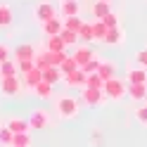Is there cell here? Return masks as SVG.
I'll return each mask as SVG.
<instances>
[{
    "label": "cell",
    "mask_w": 147,
    "mask_h": 147,
    "mask_svg": "<svg viewBox=\"0 0 147 147\" xmlns=\"http://www.w3.org/2000/svg\"><path fill=\"white\" fill-rule=\"evenodd\" d=\"M55 109H57L59 119H76L81 112V105L74 95H59L57 102H55Z\"/></svg>",
    "instance_id": "1"
},
{
    "label": "cell",
    "mask_w": 147,
    "mask_h": 147,
    "mask_svg": "<svg viewBox=\"0 0 147 147\" xmlns=\"http://www.w3.org/2000/svg\"><path fill=\"white\" fill-rule=\"evenodd\" d=\"M105 95L109 97V100H114V102H119V100H123L126 95H128V88H126V83L119 76H114V78H109V81H105Z\"/></svg>",
    "instance_id": "2"
},
{
    "label": "cell",
    "mask_w": 147,
    "mask_h": 147,
    "mask_svg": "<svg viewBox=\"0 0 147 147\" xmlns=\"http://www.w3.org/2000/svg\"><path fill=\"white\" fill-rule=\"evenodd\" d=\"M22 86H24L22 76H3L0 78V93L5 97H19L22 95Z\"/></svg>",
    "instance_id": "3"
},
{
    "label": "cell",
    "mask_w": 147,
    "mask_h": 147,
    "mask_svg": "<svg viewBox=\"0 0 147 147\" xmlns=\"http://www.w3.org/2000/svg\"><path fill=\"white\" fill-rule=\"evenodd\" d=\"M57 12H59V7H55L50 0H43V3H38V5H36V10H33L36 19H38L40 24H43V22H48V19H55V17H59Z\"/></svg>",
    "instance_id": "4"
},
{
    "label": "cell",
    "mask_w": 147,
    "mask_h": 147,
    "mask_svg": "<svg viewBox=\"0 0 147 147\" xmlns=\"http://www.w3.org/2000/svg\"><path fill=\"white\" fill-rule=\"evenodd\" d=\"M81 100L88 105V107H97V105H102L107 95H105V90H97V88H81Z\"/></svg>",
    "instance_id": "5"
},
{
    "label": "cell",
    "mask_w": 147,
    "mask_h": 147,
    "mask_svg": "<svg viewBox=\"0 0 147 147\" xmlns=\"http://www.w3.org/2000/svg\"><path fill=\"white\" fill-rule=\"evenodd\" d=\"M67 88H86L88 86V74L83 71V69H76V71H71L69 76H64V81H62Z\"/></svg>",
    "instance_id": "6"
},
{
    "label": "cell",
    "mask_w": 147,
    "mask_h": 147,
    "mask_svg": "<svg viewBox=\"0 0 147 147\" xmlns=\"http://www.w3.org/2000/svg\"><path fill=\"white\" fill-rule=\"evenodd\" d=\"M29 123H31L33 131H43V128H48L50 126V112H45V109H33Z\"/></svg>",
    "instance_id": "7"
},
{
    "label": "cell",
    "mask_w": 147,
    "mask_h": 147,
    "mask_svg": "<svg viewBox=\"0 0 147 147\" xmlns=\"http://www.w3.org/2000/svg\"><path fill=\"white\" fill-rule=\"evenodd\" d=\"M64 29V19L62 17H55V19H48V22H43L40 24V31L45 38H50V36H59Z\"/></svg>",
    "instance_id": "8"
},
{
    "label": "cell",
    "mask_w": 147,
    "mask_h": 147,
    "mask_svg": "<svg viewBox=\"0 0 147 147\" xmlns=\"http://www.w3.org/2000/svg\"><path fill=\"white\" fill-rule=\"evenodd\" d=\"M71 57L76 59V64H78L81 69H83V67H86V64L93 59V57H97V55L93 52V48H90V45H81V48H76V52H74Z\"/></svg>",
    "instance_id": "9"
},
{
    "label": "cell",
    "mask_w": 147,
    "mask_h": 147,
    "mask_svg": "<svg viewBox=\"0 0 147 147\" xmlns=\"http://www.w3.org/2000/svg\"><path fill=\"white\" fill-rule=\"evenodd\" d=\"M78 12H81L78 0H59V14H62V19H67V17H78Z\"/></svg>",
    "instance_id": "10"
},
{
    "label": "cell",
    "mask_w": 147,
    "mask_h": 147,
    "mask_svg": "<svg viewBox=\"0 0 147 147\" xmlns=\"http://www.w3.org/2000/svg\"><path fill=\"white\" fill-rule=\"evenodd\" d=\"M22 81H24V86H26V88H31V90H33V88L43 81V71H40L38 67H33L29 74H22Z\"/></svg>",
    "instance_id": "11"
},
{
    "label": "cell",
    "mask_w": 147,
    "mask_h": 147,
    "mask_svg": "<svg viewBox=\"0 0 147 147\" xmlns=\"http://www.w3.org/2000/svg\"><path fill=\"white\" fill-rule=\"evenodd\" d=\"M128 97L135 102H142L147 97V83H128Z\"/></svg>",
    "instance_id": "12"
},
{
    "label": "cell",
    "mask_w": 147,
    "mask_h": 147,
    "mask_svg": "<svg viewBox=\"0 0 147 147\" xmlns=\"http://www.w3.org/2000/svg\"><path fill=\"white\" fill-rule=\"evenodd\" d=\"M12 57L14 59H33L36 57V48L29 45V43H22V45H17V48H14Z\"/></svg>",
    "instance_id": "13"
},
{
    "label": "cell",
    "mask_w": 147,
    "mask_h": 147,
    "mask_svg": "<svg viewBox=\"0 0 147 147\" xmlns=\"http://www.w3.org/2000/svg\"><path fill=\"white\" fill-rule=\"evenodd\" d=\"M43 81H48L50 86H57V83L64 81V74H62L59 67H48V69L43 71Z\"/></svg>",
    "instance_id": "14"
},
{
    "label": "cell",
    "mask_w": 147,
    "mask_h": 147,
    "mask_svg": "<svg viewBox=\"0 0 147 147\" xmlns=\"http://www.w3.org/2000/svg\"><path fill=\"white\" fill-rule=\"evenodd\" d=\"M7 128H10L12 133H29L31 131V123H29V119H7Z\"/></svg>",
    "instance_id": "15"
},
{
    "label": "cell",
    "mask_w": 147,
    "mask_h": 147,
    "mask_svg": "<svg viewBox=\"0 0 147 147\" xmlns=\"http://www.w3.org/2000/svg\"><path fill=\"white\" fill-rule=\"evenodd\" d=\"M97 74H100V78H102V81L114 78V76H116V64H114L112 59H102V64H100Z\"/></svg>",
    "instance_id": "16"
},
{
    "label": "cell",
    "mask_w": 147,
    "mask_h": 147,
    "mask_svg": "<svg viewBox=\"0 0 147 147\" xmlns=\"http://www.w3.org/2000/svg\"><path fill=\"white\" fill-rule=\"evenodd\" d=\"M52 88H55V86H50L48 81H40V83L33 88V95L38 97V100H43V102H45V100H50V97L55 95V93H52Z\"/></svg>",
    "instance_id": "17"
},
{
    "label": "cell",
    "mask_w": 147,
    "mask_h": 147,
    "mask_svg": "<svg viewBox=\"0 0 147 147\" xmlns=\"http://www.w3.org/2000/svg\"><path fill=\"white\" fill-rule=\"evenodd\" d=\"M126 78H128V83H147V69H142V67L128 69Z\"/></svg>",
    "instance_id": "18"
},
{
    "label": "cell",
    "mask_w": 147,
    "mask_h": 147,
    "mask_svg": "<svg viewBox=\"0 0 147 147\" xmlns=\"http://www.w3.org/2000/svg\"><path fill=\"white\" fill-rule=\"evenodd\" d=\"M0 74H3V76H22V74H19V67H17V59H14V57L5 59L3 64H0Z\"/></svg>",
    "instance_id": "19"
},
{
    "label": "cell",
    "mask_w": 147,
    "mask_h": 147,
    "mask_svg": "<svg viewBox=\"0 0 147 147\" xmlns=\"http://www.w3.org/2000/svg\"><path fill=\"white\" fill-rule=\"evenodd\" d=\"M109 12H112L109 0H95V3H93V14H95V19H105Z\"/></svg>",
    "instance_id": "20"
},
{
    "label": "cell",
    "mask_w": 147,
    "mask_h": 147,
    "mask_svg": "<svg viewBox=\"0 0 147 147\" xmlns=\"http://www.w3.org/2000/svg\"><path fill=\"white\" fill-rule=\"evenodd\" d=\"M45 50L50 52H67V45L59 36H50V38H45Z\"/></svg>",
    "instance_id": "21"
},
{
    "label": "cell",
    "mask_w": 147,
    "mask_h": 147,
    "mask_svg": "<svg viewBox=\"0 0 147 147\" xmlns=\"http://www.w3.org/2000/svg\"><path fill=\"white\" fill-rule=\"evenodd\" d=\"M123 38H126L123 31L116 26V29H109V31H107V36H105V40H102V43H107V45H121Z\"/></svg>",
    "instance_id": "22"
},
{
    "label": "cell",
    "mask_w": 147,
    "mask_h": 147,
    "mask_svg": "<svg viewBox=\"0 0 147 147\" xmlns=\"http://www.w3.org/2000/svg\"><path fill=\"white\" fill-rule=\"evenodd\" d=\"M14 133L7 128V121H0V147H12Z\"/></svg>",
    "instance_id": "23"
},
{
    "label": "cell",
    "mask_w": 147,
    "mask_h": 147,
    "mask_svg": "<svg viewBox=\"0 0 147 147\" xmlns=\"http://www.w3.org/2000/svg\"><path fill=\"white\" fill-rule=\"evenodd\" d=\"M12 7L7 5V3H0V29H5V26H10L12 24Z\"/></svg>",
    "instance_id": "24"
},
{
    "label": "cell",
    "mask_w": 147,
    "mask_h": 147,
    "mask_svg": "<svg viewBox=\"0 0 147 147\" xmlns=\"http://www.w3.org/2000/svg\"><path fill=\"white\" fill-rule=\"evenodd\" d=\"M78 38H81V40H86L88 45H90V43L95 40V31H93V22H90V24H88V22H83V26H81V31H78Z\"/></svg>",
    "instance_id": "25"
},
{
    "label": "cell",
    "mask_w": 147,
    "mask_h": 147,
    "mask_svg": "<svg viewBox=\"0 0 147 147\" xmlns=\"http://www.w3.org/2000/svg\"><path fill=\"white\" fill-rule=\"evenodd\" d=\"M33 62H36V67H38L40 71H45L48 67H52V64H50V57H48V52H45V50H40V52H36V57H33Z\"/></svg>",
    "instance_id": "26"
},
{
    "label": "cell",
    "mask_w": 147,
    "mask_h": 147,
    "mask_svg": "<svg viewBox=\"0 0 147 147\" xmlns=\"http://www.w3.org/2000/svg\"><path fill=\"white\" fill-rule=\"evenodd\" d=\"M59 38L64 40V45H67V48H69V45H76V43L81 40V38H78V33H76V31H69V29H62Z\"/></svg>",
    "instance_id": "27"
},
{
    "label": "cell",
    "mask_w": 147,
    "mask_h": 147,
    "mask_svg": "<svg viewBox=\"0 0 147 147\" xmlns=\"http://www.w3.org/2000/svg\"><path fill=\"white\" fill-rule=\"evenodd\" d=\"M93 31H95V40H100V43H102L109 29L105 26V22H102V19H95V22H93Z\"/></svg>",
    "instance_id": "28"
},
{
    "label": "cell",
    "mask_w": 147,
    "mask_h": 147,
    "mask_svg": "<svg viewBox=\"0 0 147 147\" xmlns=\"http://www.w3.org/2000/svg\"><path fill=\"white\" fill-rule=\"evenodd\" d=\"M12 145H17V147H31V133H14Z\"/></svg>",
    "instance_id": "29"
},
{
    "label": "cell",
    "mask_w": 147,
    "mask_h": 147,
    "mask_svg": "<svg viewBox=\"0 0 147 147\" xmlns=\"http://www.w3.org/2000/svg\"><path fill=\"white\" fill-rule=\"evenodd\" d=\"M81 26H83V19L81 17H67L64 19V29H69V31H81Z\"/></svg>",
    "instance_id": "30"
},
{
    "label": "cell",
    "mask_w": 147,
    "mask_h": 147,
    "mask_svg": "<svg viewBox=\"0 0 147 147\" xmlns=\"http://www.w3.org/2000/svg\"><path fill=\"white\" fill-rule=\"evenodd\" d=\"M59 69H62V74H64V76H69L71 71H76V69H81V67L76 64V59H74V57H67V59L59 64Z\"/></svg>",
    "instance_id": "31"
},
{
    "label": "cell",
    "mask_w": 147,
    "mask_h": 147,
    "mask_svg": "<svg viewBox=\"0 0 147 147\" xmlns=\"http://www.w3.org/2000/svg\"><path fill=\"white\" fill-rule=\"evenodd\" d=\"M135 121L140 123V126H147V105H140V107H135Z\"/></svg>",
    "instance_id": "32"
},
{
    "label": "cell",
    "mask_w": 147,
    "mask_h": 147,
    "mask_svg": "<svg viewBox=\"0 0 147 147\" xmlns=\"http://www.w3.org/2000/svg\"><path fill=\"white\" fill-rule=\"evenodd\" d=\"M45 52H48V57H50V64H52V67H59V64L69 57L67 52H50V50H45Z\"/></svg>",
    "instance_id": "33"
},
{
    "label": "cell",
    "mask_w": 147,
    "mask_h": 147,
    "mask_svg": "<svg viewBox=\"0 0 147 147\" xmlns=\"http://www.w3.org/2000/svg\"><path fill=\"white\" fill-rule=\"evenodd\" d=\"M88 88H97V90L105 88V81L100 78V74H90L88 76Z\"/></svg>",
    "instance_id": "34"
},
{
    "label": "cell",
    "mask_w": 147,
    "mask_h": 147,
    "mask_svg": "<svg viewBox=\"0 0 147 147\" xmlns=\"http://www.w3.org/2000/svg\"><path fill=\"white\" fill-rule=\"evenodd\" d=\"M17 67H19V74H29L36 67V62L33 59H17Z\"/></svg>",
    "instance_id": "35"
},
{
    "label": "cell",
    "mask_w": 147,
    "mask_h": 147,
    "mask_svg": "<svg viewBox=\"0 0 147 147\" xmlns=\"http://www.w3.org/2000/svg\"><path fill=\"white\" fill-rule=\"evenodd\" d=\"M100 64H102V59H97V57H93V59H90V62L86 64V67H83V71L88 74V76H90V74H97V69H100Z\"/></svg>",
    "instance_id": "36"
},
{
    "label": "cell",
    "mask_w": 147,
    "mask_h": 147,
    "mask_svg": "<svg viewBox=\"0 0 147 147\" xmlns=\"http://www.w3.org/2000/svg\"><path fill=\"white\" fill-rule=\"evenodd\" d=\"M102 22H105V26H107V29H116V26H119V17H116L114 12H109Z\"/></svg>",
    "instance_id": "37"
},
{
    "label": "cell",
    "mask_w": 147,
    "mask_h": 147,
    "mask_svg": "<svg viewBox=\"0 0 147 147\" xmlns=\"http://www.w3.org/2000/svg\"><path fill=\"white\" fill-rule=\"evenodd\" d=\"M135 62H138V67L147 69V50H140V52H135Z\"/></svg>",
    "instance_id": "38"
},
{
    "label": "cell",
    "mask_w": 147,
    "mask_h": 147,
    "mask_svg": "<svg viewBox=\"0 0 147 147\" xmlns=\"http://www.w3.org/2000/svg\"><path fill=\"white\" fill-rule=\"evenodd\" d=\"M10 55H12V52H10V48H7L5 43H0V64H3L5 59H10Z\"/></svg>",
    "instance_id": "39"
},
{
    "label": "cell",
    "mask_w": 147,
    "mask_h": 147,
    "mask_svg": "<svg viewBox=\"0 0 147 147\" xmlns=\"http://www.w3.org/2000/svg\"><path fill=\"white\" fill-rule=\"evenodd\" d=\"M100 138H102V135H100V131H93V138H90V142H93V145H100Z\"/></svg>",
    "instance_id": "40"
},
{
    "label": "cell",
    "mask_w": 147,
    "mask_h": 147,
    "mask_svg": "<svg viewBox=\"0 0 147 147\" xmlns=\"http://www.w3.org/2000/svg\"><path fill=\"white\" fill-rule=\"evenodd\" d=\"M0 78H3V74H0Z\"/></svg>",
    "instance_id": "41"
},
{
    "label": "cell",
    "mask_w": 147,
    "mask_h": 147,
    "mask_svg": "<svg viewBox=\"0 0 147 147\" xmlns=\"http://www.w3.org/2000/svg\"><path fill=\"white\" fill-rule=\"evenodd\" d=\"M12 147H17V145H12Z\"/></svg>",
    "instance_id": "42"
},
{
    "label": "cell",
    "mask_w": 147,
    "mask_h": 147,
    "mask_svg": "<svg viewBox=\"0 0 147 147\" xmlns=\"http://www.w3.org/2000/svg\"><path fill=\"white\" fill-rule=\"evenodd\" d=\"M109 3H112V0H109Z\"/></svg>",
    "instance_id": "43"
}]
</instances>
